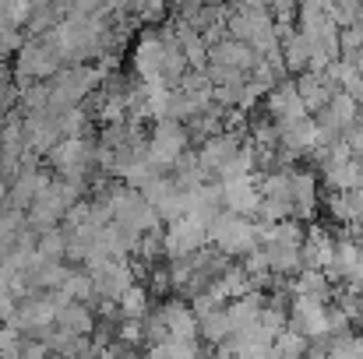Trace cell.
Masks as SVG:
<instances>
[{
	"instance_id": "24",
	"label": "cell",
	"mask_w": 363,
	"mask_h": 359,
	"mask_svg": "<svg viewBox=\"0 0 363 359\" xmlns=\"http://www.w3.org/2000/svg\"><path fill=\"white\" fill-rule=\"evenodd\" d=\"M152 359H198L201 356V346L198 342H187V338H169L155 349H148Z\"/></svg>"
},
{
	"instance_id": "4",
	"label": "cell",
	"mask_w": 363,
	"mask_h": 359,
	"mask_svg": "<svg viewBox=\"0 0 363 359\" xmlns=\"http://www.w3.org/2000/svg\"><path fill=\"white\" fill-rule=\"evenodd\" d=\"M289 331L303 335L307 342L328 338V303L311 296H293L289 303Z\"/></svg>"
},
{
	"instance_id": "1",
	"label": "cell",
	"mask_w": 363,
	"mask_h": 359,
	"mask_svg": "<svg viewBox=\"0 0 363 359\" xmlns=\"http://www.w3.org/2000/svg\"><path fill=\"white\" fill-rule=\"evenodd\" d=\"M208 243H212L216 250H223L230 261H233V257L243 261L250 250L261 246L254 219H243V215H233V212H223V215L208 226Z\"/></svg>"
},
{
	"instance_id": "11",
	"label": "cell",
	"mask_w": 363,
	"mask_h": 359,
	"mask_svg": "<svg viewBox=\"0 0 363 359\" xmlns=\"http://www.w3.org/2000/svg\"><path fill=\"white\" fill-rule=\"evenodd\" d=\"M296 32H300V35H307L311 42H325V39L339 35V25L332 21L328 4L311 0V4H303V7H300V14H296Z\"/></svg>"
},
{
	"instance_id": "28",
	"label": "cell",
	"mask_w": 363,
	"mask_h": 359,
	"mask_svg": "<svg viewBox=\"0 0 363 359\" xmlns=\"http://www.w3.org/2000/svg\"><path fill=\"white\" fill-rule=\"evenodd\" d=\"M342 141H346V148L353 152V159H360L363 162V127L360 123H357L353 130H346V134H342Z\"/></svg>"
},
{
	"instance_id": "2",
	"label": "cell",
	"mask_w": 363,
	"mask_h": 359,
	"mask_svg": "<svg viewBox=\"0 0 363 359\" xmlns=\"http://www.w3.org/2000/svg\"><path fill=\"white\" fill-rule=\"evenodd\" d=\"M191 152V134L177 120H159L148 130V162H155L162 173H173V166Z\"/></svg>"
},
{
	"instance_id": "15",
	"label": "cell",
	"mask_w": 363,
	"mask_h": 359,
	"mask_svg": "<svg viewBox=\"0 0 363 359\" xmlns=\"http://www.w3.org/2000/svg\"><path fill=\"white\" fill-rule=\"evenodd\" d=\"M223 201H226V212L243 215V219H254V215H257V208H261L257 176H250V180H233V183H223Z\"/></svg>"
},
{
	"instance_id": "21",
	"label": "cell",
	"mask_w": 363,
	"mask_h": 359,
	"mask_svg": "<svg viewBox=\"0 0 363 359\" xmlns=\"http://www.w3.org/2000/svg\"><path fill=\"white\" fill-rule=\"evenodd\" d=\"M198 338H205L208 346H226L233 338V324H230V314L226 307L223 310H212L205 317H198Z\"/></svg>"
},
{
	"instance_id": "29",
	"label": "cell",
	"mask_w": 363,
	"mask_h": 359,
	"mask_svg": "<svg viewBox=\"0 0 363 359\" xmlns=\"http://www.w3.org/2000/svg\"><path fill=\"white\" fill-rule=\"evenodd\" d=\"M21 359H50V349H46V342L25 338V342H21Z\"/></svg>"
},
{
	"instance_id": "26",
	"label": "cell",
	"mask_w": 363,
	"mask_h": 359,
	"mask_svg": "<svg viewBox=\"0 0 363 359\" xmlns=\"http://www.w3.org/2000/svg\"><path fill=\"white\" fill-rule=\"evenodd\" d=\"M117 342L127 346V349L145 346V321H123L121 328H117Z\"/></svg>"
},
{
	"instance_id": "22",
	"label": "cell",
	"mask_w": 363,
	"mask_h": 359,
	"mask_svg": "<svg viewBox=\"0 0 363 359\" xmlns=\"http://www.w3.org/2000/svg\"><path fill=\"white\" fill-rule=\"evenodd\" d=\"M117 307H121L123 321H145V317H148V310H152V292H148V285H141V282H138V285H130Z\"/></svg>"
},
{
	"instance_id": "8",
	"label": "cell",
	"mask_w": 363,
	"mask_h": 359,
	"mask_svg": "<svg viewBox=\"0 0 363 359\" xmlns=\"http://www.w3.org/2000/svg\"><path fill=\"white\" fill-rule=\"evenodd\" d=\"M89 275L96 278L99 300H113V303H121L123 292H127L130 285H138V275H134V268H130V257H127V261H106V264L92 268Z\"/></svg>"
},
{
	"instance_id": "23",
	"label": "cell",
	"mask_w": 363,
	"mask_h": 359,
	"mask_svg": "<svg viewBox=\"0 0 363 359\" xmlns=\"http://www.w3.org/2000/svg\"><path fill=\"white\" fill-rule=\"evenodd\" d=\"M67 229H50V233H39V257L43 261H53V264H67Z\"/></svg>"
},
{
	"instance_id": "7",
	"label": "cell",
	"mask_w": 363,
	"mask_h": 359,
	"mask_svg": "<svg viewBox=\"0 0 363 359\" xmlns=\"http://www.w3.org/2000/svg\"><path fill=\"white\" fill-rule=\"evenodd\" d=\"M166 64V39L162 32H141L134 42V71L141 81H162Z\"/></svg>"
},
{
	"instance_id": "5",
	"label": "cell",
	"mask_w": 363,
	"mask_h": 359,
	"mask_svg": "<svg viewBox=\"0 0 363 359\" xmlns=\"http://www.w3.org/2000/svg\"><path fill=\"white\" fill-rule=\"evenodd\" d=\"M205 246H208V226L205 222L184 215V219L166 226V257L169 261H184V257H191Z\"/></svg>"
},
{
	"instance_id": "27",
	"label": "cell",
	"mask_w": 363,
	"mask_h": 359,
	"mask_svg": "<svg viewBox=\"0 0 363 359\" xmlns=\"http://www.w3.org/2000/svg\"><path fill=\"white\" fill-rule=\"evenodd\" d=\"M350 212H353V229L363 233V183L350 194Z\"/></svg>"
},
{
	"instance_id": "16",
	"label": "cell",
	"mask_w": 363,
	"mask_h": 359,
	"mask_svg": "<svg viewBox=\"0 0 363 359\" xmlns=\"http://www.w3.org/2000/svg\"><path fill=\"white\" fill-rule=\"evenodd\" d=\"M293 85H296V92H300V99H303V106H307V113L314 117V113H321L328 103H332V96H339V89L325 78V74H300V78H293Z\"/></svg>"
},
{
	"instance_id": "17",
	"label": "cell",
	"mask_w": 363,
	"mask_h": 359,
	"mask_svg": "<svg viewBox=\"0 0 363 359\" xmlns=\"http://www.w3.org/2000/svg\"><path fill=\"white\" fill-rule=\"evenodd\" d=\"M314 42L307 39V35H300V32H293L286 42H282V60H286V74H307L311 71V64H314Z\"/></svg>"
},
{
	"instance_id": "18",
	"label": "cell",
	"mask_w": 363,
	"mask_h": 359,
	"mask_svg": "<svg viewBox=\"0 0 363 359\" xmlns=\"http://www.w3.org/2000/svg\"><path fill=\"white\" fill-rule=\"evenodd\" d=\"M212 292H216L223 303H233V300H243L247 292H254V278L243 271L240 261H233V264L223 271V278L212 282Z\"/></svg>"
},
{
	"instance_id": "19",
	"label": "cell",
	"mask_w": 363,
	"mask_h": 359,
	"mask_svg": "<svg viewBox=\"0 0 363 359\" xmlns=\"http://www.w3.org/2000/svg\"><path fill=\"white\" fill-rule=\"evenodd\" d=\"M57 328H60L64 335L85 338V335L96 331V314H92V307H85V303H71V307L57 317Z\"/></svg>"
},
{
	"instance_id": "20",
	"label": "cell",
	"mask_w": 363,
	"mask_h": 359,
	"mask_svg": "<svg viewBox=\"0 0 363 359\" xmlns=\"http://www.w3.org/2000/svg\"><path fill=\"white\" fill-rule=\"evenodd\" d=\"M293 296H311V300L328 303V300L335 296V285L328 282L325 271H307V268H303V271L293 278Z\"/></svg>"
},
{
	"instance_id": "12",
	"label": "cell",
	"mask_w": 363,
	"mask_h": 359,
	"mask_svg": "<svg viewBox=\"0 0 363 359\" xmlns=\"http://www.w3.org/2000/svg\"><path fill=\"white\" fill-rule=\"evenodd\" d=\"M155 314H159V321L166 324L169 338H187V342H198V317H194L191 303H184V300H166V303H162Z\"/></svg>"
},
{
	"instance_id": "13",
	"label": "cell",
	"mask_w": 363,
	"mask_h": 359,
	"mask_svg": "<svg viewBox=\"0 0 363 359\" xmlns=\"http://www.w3.org/2000/svg\"><path fill=\"white\" fill-rule=\"evenodd\" d=\"M226 212V201H223V183H201L198 190L187 194V215L212 226L219 215Z\"/></svg>"
},
{
	"instance_id": "25",
	"label": "cell",
	"mask_w": 363,
	"mask_h": 359,
	"mask_svg": "<svg viewBox=\"0 0 363 359\" xmlns=\"http://www.w3.org/2000/svg\"><path fill=\"white\" fill-rule=\"evenodd\" d=\"M332 359H363V335H342V338H332Z\"/></svg>"
},
{
	"instance_id": "10",
	"label": "cell",
	"mask_w": 363,
	"mask_h": 359,
	"mask_svg": "<svg viewBox=\"0 0 363 359\" xmlns=\"http://www.w3.org/2000/svg\"><path fill=\"white\" fill-rule=\"evenodd\" d=\"M261 57L247 46V42H237V39H223L216 46H208V67H226V71H240V74H250L254 64Z\"/></svg>"
},
{
	"instance_id": "9",
	"label": "cell",
	"mask_w": 363,
	"mask_h": 359,
	"mask_svg": "<svg viewBox=\"0 0 363 359\" xmlns=\"http://www.w3.org/2000/svg\"><path fill=\"white\" fill-rule=\"evenodd\" d=\"M289 198H293V219L311 222L318 215V173L293 169L289 173Z\"/></svg>"
},
{
	"instance_id": "6",
	"label": "cell",
	"mask_w": 363,
	"mask_h": 359,
	"mask_svg": "<svg viewBox=\"0 0 363 359\" xmlns=\"http://www.w3.org/2000/svg\"><path fill=\"white\" fill-rule=\"evenodd\" d=\"M264 117L272 120L275 127H286V123H296V120H307V106H303V99H300V92H296V85L286 78V81H279L268 96H264Z\"/></svg>"
},
{
	"instance_id": "14",
	"label": "cell",
	"mask_w": 363,
	"mask_h": 359,
	"mask_svg": "<svg viewBox=\"0 0 363 359\" xmlns=\"http://www.w3.org/2000/svg\"><path fill=\"white\" fill-rule=\"evenodd\" d=\"M300 257H303V268L307 271H328L332 261H335V237L328 229H321V226H311Z\"/></svg>"
},
{
	"instance_id": "3",
	"label": "cell",
	"mask_w": 363,
	"mask_h": 359,
	"mask_svg": "<svg viewBox=\"0 0 363 359\" xmlns=\"http://www.w3.org/2000/svg\"><path fill=\"white\" fill-rule=\"evenodd\" d=\"M243 144H247V134L223 130V134H216L212 141H205V144L198 148V166H201L205 183H219V173L240 155Z\"/></svg>"
}]
</instances>
